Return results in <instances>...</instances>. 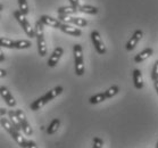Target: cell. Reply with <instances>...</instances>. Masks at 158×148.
Returning <instances> with one entry per match:
<instances>
[{"label": "cell", "mask_w": 158, "mask_h": 148, "mask_svg": "<svg viewBox=\"0 0 158 148\" xmlns=\"http://www.w3.org/2000/svg\"><path fill=\"white\" fill-rule=\"evenodd\" d=\"M142 36H143V32H142L141 30L134 31V33H133L132 36L130 38V40L127 41V44H126V49H127L129 51L133 50V49L135 48V46L138 44V42L141 40Z\"/></svg>", "instance_id": "cell-7"}, {"label": "cell", "mask_w": 158, "mask_h": 148, "mask_svg": "<svg viewBox=\"0 0 158 148\" xmlns=\"http://www.w3.org/2000/svg\"><path fill=\"white\" fill-rule=\"evenodd\" d=\"M61 92H63V87H61V86H58V87H55L54 89L49 90L46 95H43V97L47 100V103H49L50 100L55 99L57 96H59Z\"/></svg>", "instance_id": "cell-13"}, {"label": "cell", "mask_w": 158, "mask_h": 148, "mask_svg": "<svg viewBox=\"0 0 158 148\" xmlns=\"http://www.w3.org/2000/svg\"><path fill=\"white\" fill-rule=\"evenodd\" d=\"M118 91H119V88L117 86H113V87H110L109 89H107V90L105 91V95L107 96V98H111L118 94Z\"/></svg>", "instance_id": "cell-25"}, {"label": "cell", "mask_w": 158, "mask_h": 148, "mask_svg": "<svg viewBox=\"0 0 158 148\" xmlns=\"http://www.w3.org/2000/svg\"><path fill=\"white\" fill-rule=\"evenodd\" d=\"M0 95H1V98L6 101V104L10 107H14L16 106V100L15 98L13 97V95L10 94V91L8 90L6 87H1L0 88Z\"/></svg>", "instance_id": "cell-9"}, {"label": "cell", "mask_w": 158, "mask_h": 148, "mask_svg": "<svg viewBox=\"0 0 158 148\" xmlns=\"http://www.w3.org/2000/svg\"><path fill=\"white\" fill-rule=\"evenodd\" d=\"M0 123H1V126L4 128L5 130L7 131L8 133H10L11 131H13V130L15 129V126L13 125V124H11L10 120L5 119V116H4V117H1V119H0Z\"/></svg>", "instance_id": "cell-22"}, {"label": "cell", "mask_w": 158, "mask_h": 148, "mask_svg": "<svg viewBox=\"0 0 158 148\" xmlns=\"http://www.w3.org/2000/svg\"><path fill=\"white\" fill-rule=\"evenodd\" d=\"M47 104V100L44 99V97H40L38 98L36 100H34L32 103V104L30 105V108L32 109V111H39V109H41L44 106V105Z\"/></svg>", "instance_id": "cell-18"}, {"label": "cell", "mask_w": 158, "mask_h": 148, "mask_svg": "<svg viewBox=\"0 0 158 148\" xmlns=\"http://www.w3.org/2000/svg\"><path fill=\"white\" fill-rule=\"evenodd\" d=\"M0 55H1V56H0V61H1V63H2V61H5V56H4V54H2V53H1Z\"/></svg>", "instance_id": "cell-33"}, {"label": "cell", "mask_w": 158, "mask_h": 148, "mask_svg": "<svg viewBox=\"0 0 158 148\" xmlns=\"http://www.w3.org/2000/svg\"><path fill=\"white\" fill-rule=\"evenodd\" d=\"M14 17L16 18V21L19 23V25L22 26V29L24 30V32L26 33V36L30 38H35V31L33 29L30 22L27 21V18L24 14H22L21 11H14Z\"/></svg>", "instance_id": "cell-3"}, {"label": "cell", "mask_w": 158, "mask_h": 148, "mask_svg": "<svg viewBox=\"0 0 158 148\" xmlns=\"http://www.w3.org/2000/svg\"><path fill=\"white\" fill-rule=\"evenodd\" d=\"M32 46L29 40H17L15 41V49H27Z\"/></svg>", "instance_id": "cell-23"}, {"label": "cell", "mask_w": 158, "mask_h": 148, "mask_svg": "<svg viewBox=\"0 0 158 148\" xmlns=\"http://www.w3.org/2000/svg\"><path fill=\"white\" fill-rule=\"evenodd\" d=\"M91 41H92V44H94L98 54L104 55L105 53H106V47H105V44H104V42H102L101 36L98 31H92V32H91Z\"/></svg>", "instance_id": "cell-4"}, {"label": "cell", "mask_w": 158, "mask_h": 148, "mask_svg": "<svg viewBox=\"0 0 158 148\" xmlns=\"http://www.w3.org/2000/svg\"><path fill=\"white\" fill-rule=\"evenodd\" d=\"M106 99H108L107 96L105 95V92H101V94H97V95H94V96H92V97L89 99V101H90V104L96 105V104H100V103L105 101Z\"/></svg>", "instance_id": "cell-19"}, {"label": "cell", "mask_w": 158, "mask_h": 148, "mask_svg": "<svg viewBox=\"0 0 158 148\" xmlns=\"http://www.w3.org/2000/svg\"><path fill=\"white\" fill-rule=\"evenodd\" d=\"M43 24L41 21H36L35 23V38H36V44H38V53L41 57H44L47 55V46H46V40H44V31H43Z\"/></svg>", "instance_id": "cell-1"}, {"label": "cell", "mask_w": 158, "mask_h": 148, "mask_svg": "<svg viewBox=\"0 0 158 148\" xmlns=\"http://www.w3.org/2000/svg\"><path fill=\"white\" fill-rule=\"evenodd\" d=\"M133 83H134V87L137 88L138 90L143 88V79H142V74H141L140 70H134L133 71Z\"/></svg>", "instance_id": "cell-12"}, {"label": "cell", "mask_w": 158, "mask_h": 148, "mask_svg": "<svg viewBox=\"0 0 158 148\" xmlns=\"http://www.w3.org/2000/svg\"><path fill=\"white\" fill-rule=\"evenodd\" d=\"M63 53H64V49L61 47L55 48V50L52 51L51 56L49 57V59H48V66H49V67H55V66L57 65L58 61H59V59H60V57H61V55H63Z\"/></svg>", "instance_id": "cell-8"}, {"label": "cell", "mask_w": 158, "mask_h": 148, "mask_svg": "<svg viewBox=\"0 0 158 148\" xmlns=\"http://www.w3.org/2000/svg\"><path fill=\"white\" fill-rule=\"evenodd\" d=\"M79 11L77 8H74L73 6H65V7H60L57 9L58 15H75Z\"/></svg>", "instance_id": "cell-16"}, {"label": "cell", "mask_w": 158, "mask_h": 148, "mask_svg": "<svg viewBox=\"0 0 158 148\" xmlns=\"http://www.w3.org/2000/svg\"><path fill=\"white\" fill-rule=\"evenodd\" d=\"M154 50H152V48H146L143 50L139 53L138 55H135V57H134V61L135 63H141V61H146L147 58H149L152 55Z\"/></svg>", "instance_id": "cell-14"}, {"label": "cell", "mask_w": 158, "mask_h": 148, "mask_svg": "<svg viewBox=\"0 0 158 148\" xmlns=\"http://www.w3.org/2000/svg\"><path fill=\"white\" fill-rule=\"evenodd\" d=\"M69 4H71V6H73L74 8H77L79 9V7L81 6L79 2V0H69Z\"/></svg>", "instance_id": "cell-28"}, {"label": "cell", "mask_w": 158, "mask_h": 148, "mask_svg": "<svg viewBox=\"0 0 158 148\" xmlns=\"http://www.w3.org/2000/svg\"><path fill=\"white\" fill-rule=\"evenodd\" d=\"M151 79H152V81L158 80V61L155 63L154 67H152V71H151Z\"/></svg>", "instance_id": "cell-26"}, {"label": "cell", "mask_w": 158, "mask_h": 148, "mask_svg": "<svg viewBox=\"0 0 158 148\" xmlns=\"http://www.w3.org/2000/svg\"><path fill=\"white\" fill-rule=\"evenodd\" d=\"M59 125H60V121H59V119H54L52 121L50 122V124H49V126H48L47 129V133L48 134H54L56 131L58 130V128H59Z\"/></svg>", "instance_id": "cell-20"}, {"label": "cell", "mask_w": 158, "mask_h": 148, "mask_svg": "<svg viewBox=\"0 0 158 148\" xmlns=\"http://www.w3.org/2000/svg\"><path fill=\"white\" fill-rule=\"evenodd\" d=\"M6 113H7V112H6V109L1 107V108H0V117H4Z\"/></svg>", "instance_id": "cell-30"}, {"label": "cell", "mask_w": 158, "mask_h": 148, "mask_svg": "<svg viewBox=\"0 0 158 148\" xmlns=\"http://www.w3.org/2000/svg\"><path fill=\"white\" fill-rule=\"evenodd\" d=\"M154 84H155V89H156V91H157V94H158V80L154 81Z\"/></svg>", "instance_id": "cell-32"}, {"label": "cell", "mask_w": 158, "mask_h": 148, "mask_svg": "<svg viewBox=\"0 0 158 148\" xmlns=\"http://www.w3.org/2000/svg\"><path fill=\"white\" fill-rule=\"evenodd\" d=\"M40 21L47 26H50V27H54V29H60V25L63 24L60 19L58 18H54L51 16H48V15H42L40 17Z\"/></svg>", "instance_id": "cell-6"}, {"label": "cell", "mask_w": 158, "mask_h": 148, "mask_svg": "<svg viewBox=\"0 0 158 148\" xmlns=\"http://www.w3.org/2000/svg\"><path fill=\"white\" fill-rule=\"evenodd\" d=\"M27 148H38V146L35 145V142L32 140H29V147Z\"/></svg>", "instance_id": "cell-29"}, {"label": "cell", "mask_w": 158, "mask_h": 148, "mask_svg": "<svg viewBox=\"0 0 158 148\" xmlns=\"http://www.w3.org/2000/svg\"><path fill=\"white\" fill-rule=\"evenodd\" d=\"M102 146H104V141L101 140L100 138H94V147L92 148H102Z\"/></svg>", "instance_id": "cell-27"}, {"label": "cell", "mask_w": 158, "mask_h": 148, "mask_svg": "<svg viewBox=\"0 0 158 148\" xmlns=\"http://www.w3.org/2000/svg\"><path fill=\"white\" fill-rule=\"evenodd\" d=\"M16 113H17V116H18V119H19V122H21V124H22L23 132H24L26 136H31V134L33 133V130H32V128H31V125H30V123L27 122V119H26L25 113L23 112L22 109H17V111H16Z\"/></svg>", "instance_id": "cell-5"}, {"label": "cell", "mask_w": 158, "mask_h": 148, "mask_svg": "<svg viewBox=\"0 0 158 148\" xmlns=\"http://www.w3.org/2000/svg\"><path fill=\"white\" fill-rule=\"evenodd\" d=\"M59 30L72 36H81V34H82L81 30L77 29V27H74V26H72V24H67V23H63Z\"/></svg>", "instance_id": "cell-10"}, {"label": "cell", "mask_w": 158, "mask_h": 148, "mask_svg": "<svg viewBox=\"0 0 158 148\" xmlns=\"http://www.w3.org/2000/svg\"><path fill=\"white\" fill-rule=\"evenodd\" d=\"M74 53V64H75L76 75L82 76L84 74V63H83V49L82 46L79 44H74L73 47Z\"/></svg>", "instance_id": "cell-2"}, {"label": "cell", "mask_w": 158, "mask_h": 148, "mask_svg": "<svg viewBox=\"0 0 158 148\" xmlns=\"http://www.w3.org/2000/svg\"><path fill=\"white\" fill-rule=\"evenodd\" d=\"M0 73H1V74H0V78H4V76H6V71H5L4 69L0 70Z\"/></svg>", "instance_id": "cell-31"}, {"label": "cell", "mask_w": 158, "mask_h": 148, "mask_svg": "<svg viewBox=\"0 0 158 148\" xmlns=\"http://www.w3.org/2000/svg\"><path fill=\"white\" fill-rule=\"evenodd\" d=\"M8 117H9V120H10L11 124L15 126V129H17L18 131H23V129H22V124H21V122H19V119H18L16 111L10 109V111L8 112Z\"/></svg>", "instance_id": "cell-15"}, {"label": "cell", "mask_w": 158, "mask_h": 148, "mask_svg": "<svg viewBox=\"0 0 158 148\" xmlns=\"http://www.w3.org/2000/svg\"><path fill=\"white\" fill-rule=\"evenodd\" d=\"M0 46L4 48L13 49V48H15V41L14 40L9 39V38H4V36H1V38H0Z\"/></svg>", "instance_id": "cell-21"}, {"label": "cell", "mask_w": 158, "mask_h": 148, "mask_svg": "<svg viewBox=\"0 0 158 148\" xmlns=\"http://www.w3.org/2000/svg\"><path fill=\"white\" fill-rule=\"evenodd\" d=\"M18 1V7H19V11H22V14L26 15L29 14V5H27V1L26 0H17Z\"/></svg>", "instance_id": "cell-24"}, {"label": "cell", "mask_w": 158, "mask_h": 148, "mask_svg": "<svg viewBox=\"0 0 158 148\" xmlns=\"http://www.w3.org/2000/svg\"><path fill=\"white\" fill-rule=\"evenodd\" d=\"M79 11H81L83 14L94 15L98 13V8L94 7V6H91V5H81L79 7Z\"/></svg>", "instance_id": "cell-17"}, {"label": "cell", "mask_w": 158, "mask_h": 148, "mask_svg": "<svg viewBox=\"0 0 158 148\" xmlns=\"http://www.w3.org/2000/svg\"><path fill=\"white\" fill-rule=\"evenodd\" d=\"M9 134H10L11 137H13V139L17 142L19 147H22V148H27V147H29V141L26 140L24 137H22V134L19 133V131H18L17 129H14V130L11 131Z\"/></svg>", "instance_id": "cell-11"}, {"label": "cell", "mask_w": 158, "mask_h": 148, "mask_svg": "<svg viewBox=\"0 0 158 148\" xmlns=\"http://www.w3.org/2000/svg\"><path fill=\"white\" fill-rule=\"evenodd\" d=\"M156 148H158V141H157V144H156Z\"/></svg>", "instance_id": "cell-34"}]
</instances>
